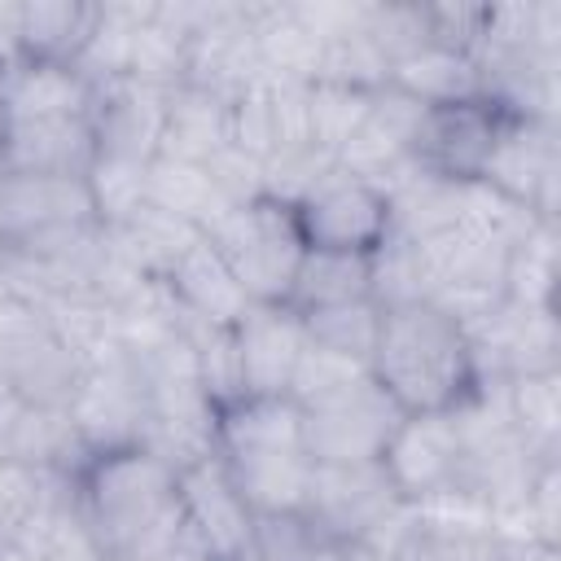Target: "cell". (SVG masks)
Instances as JSON below:
<instances>
[{
    "label": "cell",
    "instance_id": "obj_1",
    "mask_svg": "<svg viewBox=\"0 0 561 561\" xmlns=\"http://www.w3.org/2000/svg\"><path fill=\"white\" fill-rule=\"evenodd\" d=\"M368 373L399 412H456L482 390L465 329L434 302L381 311Z\"/></svg>",
    "mask_w": 561,
    "mask_h": 561
},
{
    "label": "cell",
    "instance_id": "obj_21",
    "mask_svg": "<svg viewBox=\"0 0 561 561\" xmlns=\"http://www.w3.org/2000/svg\"><path fill=\"white\" fill-rule=\"evenodd\" d=\"M162 280H167L171 298L180 302L184 320H197V324H224V329H232V324L254 307L206 237H202Z\"/></svg>",
    "mask_w": 561,
    "mask_h": 561
},
{
    "label": "cell",
    "instance_id": "obj_28",
    "mask_svg": "<svg viewBox=\"0 0 561 561\" xmlns=\"http://www.w3.org/2000/svg\"><path fill=\"white\" fill-rule=\"evenodd\" d=\"M110 232V241L118 245V254L136 267V272H145V276H153V280H162L206 232H197L193 224H184V219H175V215H167V210H158V206H140L131 219H123V224H114V228H105Z\"/></svg>",
    "mask_w": 561,
    "mask_h": 561
},
{
    "label": "cell",
    "instance_id": "obj_3",
    "mask_svg": "<svg viewBox=\"0 0 561 561\" xmlns=\"http://www.w3.org/2000/svg\"><path fill=\"white\" fill-rule=\"evenodd\" d=\"M206 241L215 245V254L224 259V267L237 276V285L254 307H285L294 272L307 254L294 206L254 197L245 206H232L206 232Z\"/></svg>",
    "mask_w": 561,
    "mask_h": 561
},
{
    "label": "cell",
    "instance_id": "obj_46",
    "mask_svg": "<svg viewBox=\"0 0 561 561\" xmlns=\"http://www.w3.org/2000/svg\"><path fill=\"white\" fill-rule=\"evenodd\" d=\"M342 561H377V557H368V552H359V548H351Z\"/></svg>",
    "mask_w": 561,
    "mask_h": 561
},
{
    "label": "cell",
    "instance_id": "obj_20",
    "mask_svg": "<svg viewBox=\"0 0 561 561\" xmlns=\"http://www.w3.org/2000/svg\"><path fill=\"white\" fill-rule=\"evenodd\" d=\"M228 145H232V101H224L206 88H193V83H180L167 92L158 158L206 167Z\"/></svg>",
    "mask_w": 561,
    "mask_h": 561
},
{
    "label": "cell",
    "instance_id": "obj_45",
    "mask_svg": "<svg viewBox=\"0 0 561 561\" xmlns=\"http://www.w3.org/2000/svg\"><path fill=\"white\" fill-rule=\"evenodd\" d=\"M22 399H18V390L9 386V377L0 373V434H4V443H9V430H13V421L22 416Z\"/></svg>",
    "mask_w": 561,
    "mask_h": 561
},
{
    "label": "cell",
    "instance_id": "obj_13",
    "mask_svg": "<svg viewBox=\"0 0 561 561\" xmlns=\"http://www.w3.org/2000/svg\"><path fill=\"white\" fill-rule=\"evenodd\" d=\"M180 508H184L188 526L202 535V543L210 548V557H245L250 552L259 517L232 486L219 456H206V460H193L180 469Z\"/></svg>",
    "mask_w": 561,
    "mask_h": 561
},
{
    "label": "cell",
    "instance_id": "obj_23",
    "mask_svg": "<svg viewBox=\"0 0 561 561\" xmlns=\"http://www.w3.org/2000/svg\"><path fill=\"white\" fill-rule=\"evenodd\" d=\"M9 377V386L18 390V399L26 408H70L79 377H83V359L48 329L39 324L0 368Z\"/></svg>",
    "mask_w": 561,
    "mask_h": 561
},
{
    "label": "cell",
    "instance_id": "obj_15",
    "mask_svg": "<svg viewBox=\"0 0 561 561\" xmlns=\"http://www.w3.org/2000/svg\"><path fill=\"white\" fill-rule=\"evenodd\" d=\"M241 386L245 394H289L298 359L307 351V329L289 307H250L237 324Z\"/></svg>",
    "mask_w": 561,
    "mask_h": 561
},
{
    "label": "cell",
    "instance_id": "obj_22",
    "mask_svg": "<svg viewBox=\"0 0 561 561\" xmlns=\"http://www.w3.org/2000/svg\"><path fill=\"white\" fill-rule=\"evenodd\" d=\"M219 465L228 469L232 486H237L241 500L254 508V517L302 513L307 491H311V473H316V460H311L302 447H294V451L219 456Z\"/></svg>",
    "mask_w": 561,
    "mask_h": 561
},
{
    "label": "cell",
    "instance_id": "obj_36",
    "mask_svg": "<svg viewBox=\"0 0 561 561\" xmlns=\"http://www.w3.org/2000/svg\"><path fill=\"white\" fill-rule=\"evenodd\" d=\"M368 101H373V92H359L346 83H324V79L307 83V136H311V145H320L337 158L346 149V140L359 131Z\"/></svg>",
    "mask_w": 561,
    "mask_h": 561
},
{
    "label": "cell",
    "instance_id": "obj_5",
    "mask_svg": "<svg viewBox=\"0 0 561 561\" xmlns=\"http://www.w3.org/2000/svg\"><path fill=\"white\" fill-rule=\"evenodd\" d=\"M83 228H105L92 206L88 175H44V171L0 167V254Z\"/></svg>",
    "mask_w": 561,
    "mask_h": 561
},
{
    "label": "cell",
    "instance_id": "obj_14",
    "mask_svg": "<svg viewBox=\"0 0 561 561\" xmlns=\"http://www.w3.org/2000/svg\"><path fill=\"white\" fill-rule=\"evenodd\" d=\"M92 136L96 158H127V162H153L162 145V118H167V92L145 88L136 79L101 83L92 96Z\"/></svg>",
    "mask_w": 561,
    "mask_h": 561
},
{
    "label": "cell",
    "instance_id": "obj_18",
    "mask_svg": "<svg viewBox=\"0 0 561 561\" xmlns=\"http://www.w3.org/2000/svg\"><path fill=\"white\" fill-rule=\"evenodd\" d=\"M307 83H259L232 101V145L267 162L289 145H307Z\"/></svg>",
    "mask_w": 561,
    "mask_h": 561
},
{
    "label": "cell",
    "instance_id": "obj_7",
    "mask_svg": "<svg viewBox=\"0 0 561 561\" xmlns=\"http://www.w3.org/2000/svg\"><path fill=\"white\" fill-rule=\"evenodd\" d=\"M294 219L307 250L373 254L390 237V197L373 180L337 167L294 206Z\"/></svg>",
    "mask_w": 561,
    "mask_h": 561
},
{
    "label": "cell",
    "instance_id": "obj_9",
    "mask_svg": "<svg viewBox=\"0 0 561 561\" xmlns=\"http://www.w3.org/2000/svg\"><path fill=\"white\" fill-rule=\"evenodd\" d=\"M377 460L408 504L456 486L465 465V434L456 412H403Z\"/></svg>",
    "mask_w": 561,
    "mask_h": 561
},
{
    "label": "cell",
    "instance_id": "obj_32",
    "mask_svg": "<svg viewBox=\"0 0 561 561\" xmlns=\"http://www.w3.org/2000/svg\"><path fill=\"white\" fill-rule=\"evenodd\" d=\"M557 250H561V228L552 219H535L504 254V302L535 311L552 307Z\"/></svg>",
    "mask_w": 561,
    "mask_h": 561
},
{
    "label": "cell",
    "instance_id": "obj_24",
    "mask_svg": "<svg viewBox=\"0 0 561 561\" xmlns=\"http://www.w3.org/2000/svg\"><path fill=\"white\" fill-rule=\"evenodd\" d=\"M254 48L272 83H311L324 57V39L294 4H254Z\"/></svg>",
    "mask_w": 561,
    "mask_h": 561
},
{
    "label": "cell",
    "instance_id": "obj_34",
    "mask_svg": "<svg viewBox=\"0 0 561 561\" xmlns=\"http://www.w3.org/2000/svg\"><path fill=\"white\" fill-rule=\"evenodd\" d=\"M351 548L329 539L307 513H272L254 522L245 561H342Z\"/></svg>",
    "mask_w": 561,
    "mask_h": 561
},
{
    "label": "cell",
    "instance_id": "obj_42",
    "mask_svg": "<svg viewBox=\"0 0 561 561\" xmlns=\"http://www.w3.org/2000/svg\"><path fill=\"white\" fill-rule=\"evenodd\" d=\"M206 171H210V180L219 184V193L228 197V206H245V202L263 197V162L250 158V153L237 149V145L219 149V153L206 162Z\"/></svg>",
    "mask_w": 561,
    "mask_h": 561
},
{
    "label": "cell",
    "instance_id": "obj_4",
    "mask_svg": "<svg viewBox=\"0 0 561 561\" xmlns=\"http://www.w3.org/2000/svg\"><path fill=\"white\" fill-rule=\"evenodd\" d=\"M399 416L403 412L394 408V399L373 381V373H364L351 386L316 403H302V447L316 465L377 460Z\"/></svg>",
    "mask_w": 561,
    "mask_h": 561
},
{
    "label": "cell",
    "instance_id": "obj_44",
    "mask_svg": "<svg viewBox=\"0 0 561 561\" xmlns=\"http://www.w3.org/2000/svg\"><path fill=\"white\" fill-rule=\"evenodd\" d=\"M22 57V4L0 0V70Z\"/></svg>",
    "mask_w": 561,
    "mask_h": 561
},
{
    "label": "cell",
    "instance_id": "obj_41",
    "mask_svg": "<svg viewBox=\"0 0 561 561\" xmlns=\"http://www.w3.org/2000/svg\"><path fill=\"white\" fill-rule=\"evenodd\" d=\"M526 530L539 543L561 548V460H543L526 486Z\"/></svg>",
    "mask_w": 561,
    "mask_h": 561
},
{
    "label": "cell",
    "instance_id": "obj_31",
    "mask_svg": "<svg viewBox=\"0 0 561 561\" xmlns=\"http://www.w3.org/2000/svg\"><path fill=\"white\" fill-rule=\"evenodd\" d=\"M149 206L193 224L197 232H210L232 210L206 167L175 162V158H153L149 162Z\"/></svg>",
    "mask_w": 561,
    "mask_h": 561
},
{
    "label": "cell",
    "instance_id": "obj_27",
    "mask_svg": "<svg viewBox=\"0 0 561 561\" xmlns=\"http://www.w3.org/2000/svg\"><path fill=\"white\" fill-rule=\"evenodd\" d=\"M92 447L75 430L66 408H22L9 430V460L39 469V473H79Z\"/></svg>",
    "mask_w": 561,
    "mask_h": 561
},
{
    "label": "cell",
    "instance_id": "obj_6",
    "mask_svg": "<svg viewBox=\"0 0 561 561\" xmlns=\"http://www.w3.org/2000/svg\"><path fill=\"white\" fill-rule=\"evenodd\" d=\"M486 188L530 210L535 219L557 224V184H561V123L557 118H513L491 145V158L478 175Z\"/></svg>",
    "mask_w": 561,
    "mask_h": 561
},
{
    "label": "cell",
    "instance_id": "obj_11",
    "mask_svg": "<svg viewBox=\"0 0 561 561\" xmlns=\"http://www.w3.org/2000/svg\"><path fill=\"white\" fill-rule=\"evenodd\" d=\"M66 412L92 451L136 443L140 416H145V390H140V373H136L131 355L114 351V355L88 364Z\"/></svg>",
    "mask_w": 561,
    "mask_h": 561
},
{
    "label": "cell",
    "instance_id": "obj_47",
    "mask_svg": "<svg viewBox=\"0 0 561 561\" xmlns=\"http://www.w3.org/2000/svg\"><path fill=\"white\" fill-rule=\"evenodd\" d=\"M9 460V443H4V434H0V465Z\"/></svg>",
    "mask_w": 561,
    "mask_h": 561
},
{
    "label": "cell",
    "instance_id": "obj_16",
    "mask_svg": "<svg viewBox=\"0 0 561 561\" xmlns=\"http://www.w3.org/2000/svg\"><path fill=\"white\" fill-rule=\"evenodd\" d=\"M96 162V136L88 114L70 118H4L0 167L44 175H88Z\"/></svg>",
    "mask_w": 561,
    "mask_h": 561
},
{
    "label": "cell",
    "instance_id": "obj_25",
    "mask_svg": "<svg viewBox=\"0 0 561 561\" xmlns=\"http://www.w3.org/2000/svg\"><path fill=\"white\" fill-rule=\"evenodd\" d=\"M373 298V254H342V250H307L285 307L294 316L342 307V302H364Z\"/></svg>",
    "mask_w": 561,
    "mask_h": 561
},
{
    "label": "cell",
    "instance_id": "obj_19",
    "mask_svg": "<svg viewBox=\"0 0 561 561\" xmlns=\"http://www.w3.org/2000/svg\"><path fill=\"white\" fill-rule=\"evenodd\" d=\"M294 447H302V408L289 394H241L215 408V456L294 451Z\"/></svg>",
    "mask_w": 561,
    "mask_h": 561
},
{
    "label": "cell",
    "instance_id": "obj_48",
    "mask_svg": "<svg viewBox=\"0 0 561 561\" xmlns=\"http://www.w3.org/2000/svg\"><path fill=\"white\" fill-rule=\"evenodd\" d=\"M215 561H245V557H215Z\"/></svg>",
    "mask_w": 561,
    "mask_h": 561
},
{
    "label": "cell",
    "instance_id": "obj_10",
    "mask_svg": "<svg viewBox=\"0 0 561 561\" xmlns=\"http://www.w3.org/2000/svg\"><path fill=\"white\" fill-rule=\"evenodd\" d=\"M500 127H504V110H495L482 96L425 105L416 140H412V162L434 180L469 184L482 175Z\"/></svg>",
    "mask_w": 561,
    "mask_h": 561
},
{
    "label": "cell",
    "instance_id": "obj_26",
    "mask_svg": "<svg viewBox=\"0 0 561 561\" xmlns=\"http://www.w3.org/2000/svg\"><path fill=\"white\" fill-rule=\"evenodd\" d=\"M386 83L408 92L421 105H447V101L482 96L478 61L469 53H456V48H443V44H421L408 57H399L390 66Z\"/></svg>",
    "mask_w": 561,
    "mask_h": 561
},
{
    "label": "cell",
    "instance_id": "obj_30",
    "mask_svg": "<svg viewBox=\"0 0 561 561\" xmlns=\"http://www.w3.org/2000/svg\"><path fill=\"white\" fill-rule=\"evenodd\" d=\"M504 412L535 460H561V373L508 377Z\"/></svg>",
    "mask_w": 561,
    "mask_h": 561
},
{
    "label": "cell",
    "instance_id": "obj_8",
    "mask_svg": "<svg viewBox=\"0 0 561 561\" xmlns=\"http://www.w3.org/2000/svg\"><path fill=\"white\" fill-rule=\"evenodd\" d=\"M403 504L408 500H399L381 460H359V465H316L302 513L329 539L346 548H364Z\"/></svg>",
    "mask_w": 561,
    "mask_h": 561
},
{
    "label": "cell",
    "instance_id": "obj_39",
    "mask_svg": "<svg viewBox=\"0 0 561 561\" xmlns=\"http://www.w3.org/2000/svg\"><path fill=\"white\" fill-rule=\"evenodd\" d=\"M48 478L39 469H26L18 460L0 465V552L18 543V535L31 526V517L39 513L44 495H48Z\"/></svg>",
    "mask_w": 561,
    "mask_h": 561
},
{
    "label": "cell",
    "instance_id": "obj_2",
    "mask_svg": "<svg viewBox=\"0 0 561 561\" xmlns=\"http://www.w3.org/2000/svg\"><path fill=\"white\" fill-rule=\"evenodd\" d=\"M75 513L105 561H131L180 522V469L140 443L92 451L75 473Z\"/></svg>",
    "mask_w": 561,
    "mask_h": 561
},
{
    "label": "cell",
    "instance_id": "obj_40",
    "mask_svg": "<svg viewBox=\"0 0 561 561\" xmlns=\"http://www.w3.org/2000/svg\"><path fill=\"white\" fill-rule=\"evenodd\" d=\"M425 13V35L430 44H443V48H456V53H478L482 48V35H486V18H491V4H421Z\"/></svg>",
    "mask_w": 561,
    "mask_h": 561
},
{
    "label": "cell",
    "instance_id": "obj_37",
    "mask_svg": "<svg viewBox=\"0 0 561 561\" xmlns=\"http://www.w3.org/2000/svg\"><path fill=\"white\" fill-rule=\"evenodd\" d=\"M92 206L105 228L131 219L149 202V162H127V158H96L88 171Z\"/></svg>",
    "mask_w": 561,
    "mask_h": 561
},
{
    "label": "cell",
    "instance_id": "obj_33",
    "mask_svg": "<svg viewBox=\"0 0 561 561\" xmlns=\"http://www.w3.org/2000/svg\"><path fill=\"white\" fill-rule=\"evenodd\" d=\"M302 329H307V342L337 355V359H351V364H364L373 359V346H377V333H381V307L373 298L364 302H342V307H324V311H307L298 316Z\"/></svg>",
    "mask_w": 561,
    "mask_h": 561
},
{
    "label": "cell",
    "instance_id": "obj_12",
    "mask_svg": "<svg viewBox=\"0 0 561 561\" xmlns=\"http://www.w3.org/2000/svg\"><path fill=\"white\" fill-rule=\"evenodd\" d=\"M421 114H425L421 101H412L408 92L381 83L373 92V101H368V114H364L359 131L337 153V167L359 175V180H373L377 188H386L390 180H399L403 171L416 167L412 162V140H416Z\"/></svg>",
    "mask_w": 561,
    "mask_h": 561
},
{
    "label": "cell",
    "instance_id": "obj_17",
    "mask_svg": "<svg viewBox=\"0 0 561 561\" xmlns=\"http://www.w3.org/2000/svg\"><path fill=\"white\" fill-rule=\"evenodd\" d=\"M92 79L66 61L18 57L0 70V110L4 118H70L92 110Z\"/></svg>",
    "mask_w": 561,
    "mask_h": 561
},
{
    "label": "cell",
    "instance_id": "obj_35",
    "mask_svg": "<svg viewBox=\"0 0 561 561\" xmlns=\"http://www.w3.org/2000/svg\"><path fill=\"white\" fill-rule=\"evenodd\" d=\"M184 337L193 346V368H197V386L206 390V399L215 408L232 403L245 394L241 386V355H237V333L224 324H197L184 320Z\"/></svg>",
    "mask_w": 561,
    "mask_h": 561
},
{
    "label": "cell",
    "instance_id": "obj_38",
    "mask_svg": "<svg viewBox=\"0 0 561 561\" xmlns=\"http://www.w3.org/2000/svg\"><path fill=\"white\" fill-rule=\"evenodd\" d=\"M337 171V158L320 145H289L280 153H272L263 162V197L280 202V206H298L324 175Z\"/></svg>",
    "mask_w": 561,
    "mask_h": 561
},
{
    "label": "cell",
    "instance_id": "obj_29",
    "mask_svg": "<svg viewBox=\"0 0 561 561\" xmlns=\"http://www.w3.org/2000/svg\"><path fill=\"white\" fill-rule=\"evenodd\" d=\"M101 4L88 0H26L22 4V57L75 66L96 31Z\"/></svg>",
    "mask_w": 561,
    "mask_h": 561
},
{
    "label": "cell",
    "instance_id": "obj_43",
    "mask_svg": "<svg viewBox=\"0 0 561 561\" xmlns=\"http://www.w3.org/2000/svg\"><path fill=\"white\" fill-rule=\"evenodd\" d=\"M131 561H215V557H210V548L202 543V535L188 526V517L180 513V522L167 526L153 543H145Z\"/></svg>",
    "mask_w": 561,
    "mask_h": 561
}]
</instances>
